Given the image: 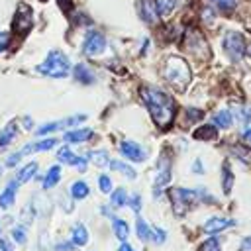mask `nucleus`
<instances>
[{
    "label": "nucleus",
    "mask_w": 251,
    "mask_h": 251,
    "mask_svg": "<svg viewBox=\"0 0 251 251\" xmlns=\"http://www.w3.org/2000/svg\"><path fill=\"white\" fill-rule=\"evenodd\" d=\"M141 96L143 102L153 118V122L159 127H169L173 118H175V102L169 94H165L163 90L155 88V86H143L141 88Z\"/></svg>",
    "instance_id": "nucleus-1"
},
{
    "label": "nucleus",
    "mask_w": 251,
    "mask_h": 251,
    "mask_svg": "<svg viewBox=\"0 0 251 251\" xmlns=\"http://www.w3.org/2000/svg\"><path fill=\"white\" fill-rule=\"evenodd\" d=\"M163 76L176 90H184L186 84L190 82V69H188V65H186L184 59H180V57H169L167 63H165V67H163Z\"/></svg>",
    "instance_id": "nucleus-2"
},
{
    "label": "nucleus",
    "mask_w": 251,
    "mask_h": 251,
    "mask_svg": "<svg viewBox=\"0 0 251 251\" xmlns=\"http://www.w3.org/2000/svg\"><path fill=\"white\" fill-rule=\"evenodd\" d=\"M37 71L45 76H51V78H61V76H67L69 71H71V63H69V57L61 51H51L43 63H39Z\"/></svg>",
    "instance_id": "nucleus-3"
},
{
    "label": "nucleus",
    "mask_w": 251,
    "mask_h": 251,
    "mask_svg": "<svg viewBox=\"0 0 251 251\" xmlns=\"http://www.w3.org/2000/svg\"><path fill=\"white\" fill-rule=\"evenodd\" d=\"M171 200H173V208H175V214H178V216H182L186 210H188V206L190 204H194V202H198L200 198H208V200H214V198H210L206 192H204V188H198V190H186V188H171Z\"/></svg>",
    "instance_id": "nucleus-4"
},
{
    "label": "nucleus",
    "mask_w": 251,
    "mask_h": 251,
    "mask_svg": "<svg viewBox=\"0 0 251 251\" xmlns=\"http://www.w3.org/2000/svg\"><path fill=\"white\" fill-rule=\"evenodd\" d=\"M224 51L227 53V57L237 63L241 57H243V51H245V41H243V35L237 33V31H227L224 35Z\"/></svg>",
    "instance_id": "nucleus-5"
},
{
    "label": "nucleus",
    "mask_w": 251,
    "mask_h": 251,
    "mask_svg": "<svg viewBox=\"0 0 251 251\" xmlns=\"http://www.w3.org/2000/svg\"><path fill=\"white\" fill-rule=\"evenodd\" d=\"M31 25H33V12H31V8L27 4H20L16 8V14H14V24H12L14 31L18 35H25L31 29Z\"/></svg>",
    "instance_id": "nucleus-6"
},
{
    "label": "nucleus",
    "mask_w": 251,
    "mask_h": 251,
    "mask_svg": "<svg viewBox=\"0 0 251 251\" xmlns=\"http://www.w3.org/2000/svg\"><path fill=\"white\" fill-rule=\"evenodd\" d=\"M186 49L192 55L200 57V59H206L210 55L208 43H206V39L202 37V33L198 29H188V33H186Z\"/></svg>",
    "instance_id": "nucleus-7"
},
{
    "label": "nucleus",
    "mask_w": 251,
    "mask_h": 251,
    "mask_svg": "<svg viewBox=\"0 0 251 251\" xmlns=\"http://www.w3.org/2000/svg\"><path fill=\"white\" fill-rule=\"evenodd\" d=\"M104 49H106V37L100 31H88V35L84 37V43H82V51L90 57H96Z\"/></svg>",
    "instance_id": "nucleus-8"
},
{
    "label": "nucleus",
    "mask_w": 251,
    "mask_h": 251,
    "mask_svg": "<svg viewBox=\"0 0 251 251\" xmlns=\"http://www.w3.org/2000/svg\"><path fill=\"white\" fill-rule=\"evenodd\" d=\"M169 180H171V161H169V157L163 155V159H161L159 165H157V180H155V190H153V194L159 196V194H161V188H163Z\"/></svg>",
    "instance_id": "nucleus-9"
},
{
    "label": "nucleus",
    "mask_w": 251,
    "mask_h": 251,
    "mask_svg": "<svg viewBox=\"0 0 251 251\" xmlns=\"http://www.w3.org/2000/svg\"><path fill=\"white\" fill-rule=\"evenodd\" d=\"M137 6H139V16H141V20L145 24H149V25L157 24L159 10H157V2L155 0H139Z\"/></svg>",
    "instance_id": "nucleus-10"
},
{
    "label": "nucleus",
    "mask_w": 251,
    "mask_h": 251,
    "mask_svg": "<svg viewBox=\"0 0 251 251\" xmlns=\"http://www.w3.org/2000/svg\"><path fill=\"white\" fill-rule=\"evenodd\" d=\"M120 151H122V155L126 157V159H129V161H143L145 159V151L135 143V141H129V139H124L122 143H120Z\"/></svg>",
    "instance_id": "nucleus-11"
},
{
    "label": "nucleus",
    "mask_w": 251,
    "mask_h": 251,
    "mask_svg": "<svg viewBox=\"0 0 251 251\" xmlns=\"http://www.w3.org/2000/svg\"><path fill=\"white\" fill-rule=\"evenodd\" d=\"M57 159H59L61 163H65V165H75V167H78L80 171H84V159H86V157L75 155L69 147H61L59 153H57Z\"/></svg>",
    "instance_id": "nucleus-12"
},
{
    "label": "nucleus",
    "mask_w": 251,
    "mask_h": 251,
    "mask_svg": "<svg viewBox=\"0 0 251 251\" xmlns=\"http://www.w3.org/2000/svg\"><path fill=\"white\" fill-rule=\"evenodd\" d=\"M227 226H233V222L231 220H227V218H210V220H206V224H204V231L206 233H218V231H222V229H226Z\"/></svg>",
    "instance_id": "nucleus-13"
},
{
    "label": "nucleus",
    "mask_w": 251,
    "mask_h": 251,
    "mask_svg": "<svg viewBox=\"0 0 251 251\" xmlns=\"http://www.w3.org/2000/svg\"><path fill=\"white\" fill-rule=\"evenodd\" d=\"M57 145V139H41V141H35V143H27L25 147H22V155H27V153H35V151H47L51 147Z\"/></svg>",
    "instance_id": "nucleus-14"
},
{
    "label": "nucleus",
    "mask_w": 251,
    "mask_h": 251,
    "mask_svg": "<svg viewBox=\"0 0 251 251\" xmlns=\"http://www.w3.org/2000/svg\"><path fill=\"white\" fill-rule=\"evenodd\" d=\"M16 186H18V180H12L6 188H4V192H0V208H10L12 204H14V196H16Z\"/></svg>",
    "instance_id": "nucleus-15"
},
{
    "label": "nucleus",
    "mask_w": 251,
    "mask_h": 251,
    "mask_svg": "<svg viewBox=\"0 0 251 251\" xmlns=\"http://www.w3.org/2000/svg\"><path fill=\"white\" fill-rule=\"evenodd\" d=\"M92 133H94L92 129H75V131H67V133H65V141H69V143H82V141L90 139Z\"/></svg>",
    "instance_id": "nucleus-16"
},
{
    "label": "nucleus",
    "mask_w": 251,
    "mask_h": 251,
    "mask_svg": "<svg viewBox=\"0 0 251 251\" xmlns=\"http://www.w3.org/2000/svg\"><path fill=\"white\" fill-rule=\"evenodd\" d=\"M71 239L75 245H84L88 241V231L84 227V224H75L71 229Z\"/></svg>",
    "instance_id": "nucleus-17"
},
{
    "label": "nucleus",
    "mask_w": 251,
    "mask_h": 251,
    "mask_svg": "<svg viewBox=\"0 0 251 251\" xmlns=\"http://www.w3.org/2000/svg\"><path fill=\"white\" fill-rule=\"evenodd\" d=\"M16 137V124H8L4 129H0V149H6Z\"/></svg>",
    "instance_id": "nucleus-18"
},
{
    "label": "nucleus",
    "mask_w": 251,
    "mask_h": 251,
    "mask_svg": "<svg viewBox=\"0 0 251 251\" xmlns=\"http://www.w3.org/2000/svg\"><path fill=\"white\" fill-rule=\"evenodd\" d=\"M75 76H76V80H80V82H84V84L94 82V75H92V71H90L86 65H82V63H78V65L75 67Z\"/></svg>",
    "instance_id": "nucleus-19"
},
{
    "label": "nucleus",
    "mask_w": 251,
    "mask_h": 251,
    "mask_svg": "<svg viewBox=\"0 0 251 251\" xmlns=\"http://www.w3.org/2000/svg\"><path fill=\"white\" fill-rule=\"evenodd\" d=\"M194 139H204V141H210V139H216V127L214 126H200L198 129H194Z\"/></svg>",
    "instance_id": "nucleus-20"
},
{
    "label": "nucleus",
    "mask_w": 251,
    "mask_h": 251,
    "mask_svg": "<svg viewBox=\"0 0 251 251\" xmlns=\"http://www.w3.org/2000/svg\"><path fill=\"white\" fill-rule=\"evenodd\" d=\"M112 227H114V233H116L118 239H122V241L127 239L129 227H127V224H126L124 220H120V218H112Z\"/></svg>",
    "instance_id": "nucleus-21"
},
{
    "label": "nucleus",
    "mask_w": 251,
    "mask_h": 251,
    "mask_svg": "<svg viewBox=\"0 0 251 251\" xmlns=\"http://www.w3.org/2000/svg\"><path fill=\"white\" fill-rule=\"evenodd\" d=\"M135 229H137V237H139L141 241H147V239L153 237V229L145 224L143 218H137V222H135Z\"/></svg>",
    "instance_id": "nucleus-22"
},
{
    "label": "nucleus",
    "mask_w": 251,
    "mask_h": 251,
    "mask_svg": "<svg viewBox=\"0 0 251 251\" xmlns=\"http://www.w3.org/2000/svg\"><path fill=\"white\" fill-rule=\"evenodd\" d=\"M59 178H61V169H59V167H51V169L47 171L45 178H43V188L55 186V184L59 182Z\"/></svg>",
    "instance_id": "nucleus-23"
},
{
    "label": "nucleus",
    "mask_w": 251,
    "mask_h": 251,
    "mask_svg": "<svg viewBox=\"0 0 251 251\" xmlns=\"http://www.w3.org/2000/svg\"><path fill=\"white\" fill-rule=\"evenodd\" d=\"M222 171H224V175H222V188H224V192L227 194V192L231 190V186H233V173H231V167H229L227 163H224Z\"/></svg>",
    "instance_id": "nucleus-24"
},
{
    "label": "nucleus",
    "mask_w": 251,
    "mask_h": 251,
    "mask_svg": "<svg viewBox=\"0 0 251 251\" xmlns=\"http://www.w3.org/2000/svg\"><path fill=\"white\" fill-rule=\"evenodd\" d=\"M35 171H37V163H27L20 173H18V184H22V182H27L33 175H35Z\"/></svg>",
    "instance_id": "nucleus-25"
},
{
    "label": "nucleus",
    "mask_w": 251,
    "mask_h": 251,
    "mask_svg": "<svg viewBox=\"0 0 251 251\" xmlns=\"http://www.w3.org/2000/svg\"><path fill=\"white\" fill-rule=\"evenodd\" d=\"M214 124L218 127H229L231 126V112L229 110H220L216 116H214Z\"/></svg>",
    "instance_id": "nucleus-26"
},
{
    "label": "nucleus",
    "mask_w": 251,
    "mask_h": 251,
    "mask_svg": "<svg viewBox=\"0 0 251 251\" xmlns=\"http://www.w3.org/2000/svg\"><path fill=\"white\" fill-rule=\"evenodd\" d=\"M71 194H73V198H76V200H80V198L88 196V184H86V182H82V180L73 182V186H71Z\"/></svg>",
    "instance_id": "nucleus-27"
},
{
    "label": "nucleus",
    "mask_w": 251,
    "mask_h": 251,
    "mask_svg": "<svg viewBox=\"0 0 251 251\" xmlns=\"http://www.w3.org/2000/svg\"><path fill=\"white\" fill-rule=\"evenodd\" d=\"M110 169H114V171H120V173H124V175H127L129 178H135V171L131 169V167H127L126 163H122V161H110V165H108Z\"/></svg>",
    "instance_id": "nucleus-28"
},
{
    "label": "nucleus",
    "mask_w": 251,
    "mask_h": 251,
    "mask_svg": "<svg viewBox=\"0 0 251 251\" xmlns=\"http://www.w3.org/2000/svg\"><path fill=\"white\" fill-rule=\"evenodd\" d=\"M157 2V10H159V16H169L173 10H175V0H155Z\"/></svg>",
    "instance_id": "nucleus-29"
},
{
    "label": "nucleus",
    "mask_w": 251,
    "mask_h": 251,
    "mask_svg": "<svg viewBox=\"0 0 251 251\" xmlns=\"http://www.w3.org/2000/svg\"><path fill=\"white\" fill-rule=\"evenodd\" d=\"M218 10H222V12H231L233 8H235V4H237V0H210Z\"/></svg>",
    "instance_id": "nucleus-30"
},
{
    "label": "nucleus",
    "mask_w": 251,
    "mask_h": 251,
    "mask_svg": "<svg viewBox=\"0 0 251 251\" xmlns=\"http://www.w3.org/2000/svg\"><path fill=\"white\" fill-rule=\"evenodd\" d=\"M92 163L98 165V167H106V165H110V157H108L106 151H94L92 153Z\"/></svg>",
    "instance_id": "nucleus-31"
},
{
    "label": "nucleus",
    "mask_w": 251,
    "mask_h": 251,
    "mask_svg": "<svg viewBox=\"0 0 251 251\" xmlns=\"http://www.w3.org/2000/svg\"><path fill=\"white\" fill-rule=\"evenodd\" d=\"M231 151L237 155V159H241L243 163L251 165V151H249V149H245V147H241V145H235V147H231Z\"/></svg>",
    "instance_id": "nucleus-32"
},
{
    "label": "nucleus",
    "mask_w": 251,
    "mask_h": 251,
    "mask_svg": "<svg viewBox=\"0 0 251 251\" xmlns=\"http://www.w3.org/2000/svg\"><path fill=\"white\" fill-rule=\"evenodd\" d=\"M126 202H127V194H126L124 188H118V190L112 192V204L114 206H124Z\"/></svg>",
    "instance_id": "nucleus-33"
},
{
    "label": "nucleus",
    "mask_w": 251,
    "mask_h": 251,
    "mask_svg": "<svg viewBox=\"0 0 251 251\" xmlns=\"http://www.w3.org/2000/svg\"><path fill=\"white\" fill-rule=\"evenodd\" d=\"M198 251H220V243H218V239H206L200 247H198Z\"/></svg>",
    "instance_id": "nucleus-34"
},
{
    "label": "nucleus",
    "mask_w": 251,
    "mask_h": 251,
    "mask_svg": "<svg viewBox=\"0 0 251 251\" xmlns=\"http://www.w3.org/2000/svg\"><path fill=\"white\" fill-rule=\"evenodd\" d=\"M59 127H65V124L63 122H51V124H45L43 127H39L37 129V133H49V131H55V129H59Z\"/></svg>",
    "instance_id": "nucleus-35"
},
{
    "label": "nucleus",
    "mask_w": 251,
    "mask_h": 251,
    "mask_svg": "<svg viewBox=\"0 0 251 251\" xmlns=\"http://www.w3.org/2000/svg\"><path fill=\"white\" fill-rule=\"evenodd\" d=\"M98 182H100V190H102L104 194H108V192L112 190V180H110V176H106V175H104V176H100V180H98Z\"/></svg>",
    "instance_id": "nucleus-36"
},
{
    "label": "nucleus",
    "mask_w": 251,
    "mask_h": 251,
    "mask_svg": "<svg viewBox=\"0 0 251 251\" xmlns=\"http://www.w3.org/2000/svg\"><path fill=\"white\" fill-rule=\"evenodd\" d=\"M12 237L16 243H25V231L22 227H14L12 229Z\"/></svg>",
    "instance_id": "nucleus-37"
},
{
    "label": "nucleus",
    "mask_w": 251,
    "mask_h": 251,
    "mask_svg": "<svg viewBox=\"0 0 251 251\" xmlns=\"http://www.w3.org/2000/svg\"><path fill=\"white\" fill-rule=\"evenodd\" d=\"M129 206H131L133 212H139V208H141V198H139V194H133V196L129 198Z\"/></svg>",
    "instance_id": "nucleus-38"
},
{
    "label": "nucleus",
    "mask_w": 251,
    "mask_h": 251,
    "mask_svg": "<svg viewBox=\"0 0 251 251\" xmlns=\"http://www.w3.org/2000/svg\"><path fill=\"white\" fill-rule=\"evenodd\" d=\"M186 118H188L190 122L200 120V118H202V112H200V110H194V108H188V110H186Z\"/></svg>",
    "instance_id": "nucleus-39"
},
{
    "label": "nucleus",
    "mask_w": 251,
    "mask_h": 251,
    "mask_svg": "<svg viewBox=\"0 0 251 251\" xmlns=\"http://www.w3.org/2000/svg\"><path fill=\"white\" fill-rule=\"evenodd\" d=\"M165 235H167V233H165L163 229H157V227H155V229H153V237H151V239H153L155 243H163V241H165Z\"/></svg>",
    "instance_id": "nucleus-40"
},
{
    "label": "nucleus",
    "mask_w": 251,
    "mask_h": 251,
    "mask_svg": "<svg viewBox=\"0 0 251 251\" xmlns=\"http://www.w3.org/2000/svg\"><path fill=\"white\" fill-rule=\"evenodd\" d=\"M20 159H22V153L18 151V153H14V155H10V157L6 159V165H8V167H14V165L20 163Z\"/></svg>",
    "instance_id": "nucleus-41"
},
{
    "label": "nucleus",
    "mask_w": 251,
    "mask_h": 251,
    "mask_svg": "<svg viewBox=\"0 0 251 251\" xmlns=\"http://www.w3.org/2000/svg\"><path fill=\"white\" fill-rule=\"evenodd\" d=\"M8 43H10V35H8V33H4V31H0V53H2V51H6Z\"/></svg>",
    "instance_id": "nucleus-42"
},
{
    "label": "nucleus",
    "mask_w": 251,
    "mask_h": 251,
    "mask_svg": "<svg viewBox=\"0 0 251 251\" xmlns=\"http://www.w3.org/2000/svg\"><path fill=\"white\" fill-rule=\"evenodd\" d=\"M241 251H251V235L243 237V241H241Z\"/></svg>",
    "instance_id": "nucleus-43"
},
{
    "label": "nucleus",
    "mask_w": 251,
    "mask_h": 251,
    "mask_svg": "<svg viewBox=\"0 0 251 251\" xmlns=\"http://www.w3.org/2000/svg\"><path fill=\"white\" fill-rule=\"evenodd\" d=\"M192 169L198 173V175H202V163H200V159H196L194 161V165H192Z\"/></svg>",
    "instance_id": "nucleus-44"
},
{
    "label": "nucleus",
    "mask_w": 251,
    "mask_h": 251,
    "mask_svg": "<svg viewBox=\"0 0 251 251\" xmlns=\"http://www.w3.org/2000/svg\"><path fill=\"white\" fill-rule=\"evenodd\" d=\"M243 139H245L247 143H251V127H247V129L243 131Z\"/></svg>",
    "instance_id": "nucleus-45"
},
{
    "label": "nucleus",
    "mask_w": 251,
    "mask_h": 251,
    "mask_svg": "<svg viewBox=\"0 0 251 251\" xmlns=\"http://www.w3.org/2000/svg\"><path fill=\"white\" fill-rule=\"evenodd\" d=\"M59 6L65 8V10H69L71 8V0H59Z\"/></svg>",
    "instance_id": "nucleus-46"
},
{
    "label": "nucleus",
    "mask_w": 251,
    "mask_h": 251,
    "mask_svg": "<svg viewBox=\"0 0 251 251\" xmlns=\"http://www.w3.org/2000/svg\"><path fill=\"white\" fill-rule=\"evenodd\" d=\"M118 251H133V249H131V247H129V245H127V243H122V245H120V249H118Z\"/></svg>",
    "instance_id": "nucleus-47"
},
{
    "label": "nucleus",
    "mask_w": 251,
    "mask_h": 251,
    "mask_svg": "<svg viewBox=\"0 0 251 251\" xmlns=\"http://www.w3.org/2000/svg\"><path fill=\"white\" fill-rule=\"evenodd\" d=\"M0 251H10V247H8L4 241H0Z\"/></svg>",
    "instance_id": "nucleus-48"
},
{
    "label": "nucleus",
    "mask_w": 251,
    "mask_h": 251,
    "mask_svg": "<svg viewBox=\"0 0 251 251\" xmlns=\"http://www.w3.org/2000/svg\"><path fill=\"white\" fill-rule=\"evenodd\" d=\"M0 176H2V165H0Z\"/></svg>",
    "instance_id": "nucleus-49"
},
{
    "label": "nucleus",
    "mask_w": 251,
    "mask_h": 251,
    "mask_svg": "<svg viewBox=\"0 0 251 251\" xmlns=\"http://www.w3.org/2000/svg\"><path fill=\"white\" fill-rule=\"evenodd\" d=\"M249 55H251V45H249Z\"/></svg>",
    "instance_id": "nucleus-50"
}]
</instances>
